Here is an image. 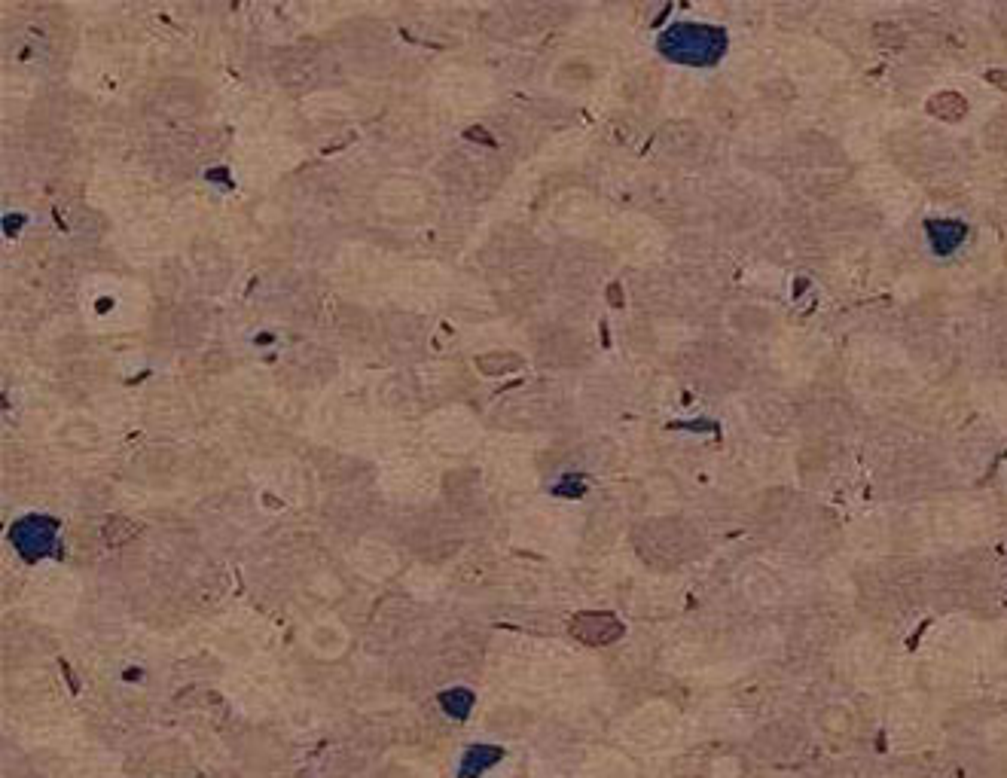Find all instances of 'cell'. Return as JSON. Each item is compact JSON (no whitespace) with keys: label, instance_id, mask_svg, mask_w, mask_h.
I'll list each match as a JSON object with an SVG mask.
<instances>
[{"label":"cell","instance_id":"6da1fadb","mask_svg":"<svg viewBox=\"0 0 1007 778\" xmlns=\"http://www.w3.org/2000/svg\"><path fill=\"white\" fill-rule=\"evenodd\" d=\"M724 31L708 25H675L663 37V52L684 65H715L724 52Z\"/></svg>","mask_w":1007,"mask_h":778}]
</instances>
